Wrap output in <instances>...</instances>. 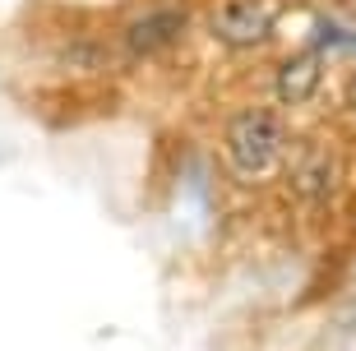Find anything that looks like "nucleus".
I'll list each match as a JSON object with an SVG mask.
<instances>
[{"instance_id": "1", "label": "nucleus", "mask_w": 356, "mask_h": 351, "mask_svg": "<svg viewBox=\"0 0 356 351\" xmlns=\"http://www.w3.org/2000/svg\"><path fill=\"white\" fill-rule=\"evenodd\" d=\"M287 125L273 106H241L222 130V153L236 181H268L282 167Z\"/></svg>"}, {"instance_id": "2", "label": "nucleus", "mask_w": 356, "mask_h": 351, "mask_svg": "<svg viewBox=\"0 0 356 351\" xmlns=\"http://www.w3.org/2000/svg\"><path fill=\"white\" fill-rule=\"evenodd\" d=\"M209 24L227 47H264L277 28V5L273 0H222Z\"/></svg>"}, {"instance_id": "3", "label": "nucleus", "mask_w": 356, "mask_h": 351, "mask_svg": "<svg viewBox=\"0 0 356 351\" xmlns=\"http://www.w3.org/2000/svg\"><path fill=\"white\" fill-rule=\"evenodd\" d=\"M319 79H324V51L310 47V51H291L273 70V88L287 106H296V102H310L319 92Z\"/></svg>"}, {"instance_id": "4", "label": "nucleus", "mask_w": 356, "mask_h": 351, "mask_svg": "<svg viewBox=\"0 0 356 351\" xmlns=\"http://www.w3.org/2000/svg\"><path fill=\"white\" fill-rule=\"evenodd\" d=\"M181 28H185V19L176 10H153V14H139V19L125 28V42H130V51H139V56H158L162 47L176 42Z\"/></svg>"}, {"instance_id": "5", "label": "nucleus", "mask_w": 356, "mask_h": 351, "mask_svg": "<svg viewBox=\"0 0 356 351\" xmlns=\"http://www.w3.org/2000/svg\"><path fill=\"white\" fill-rule=\"evenodd\" d=\"M324 185H329V162L301 157L296 162V195H310V204H315V199H324Z\"/></svg>"}, {"instance_id": "6", "label": "nucleus", "mask_w": 356, "mask_h": 351, "mask_svg": "<svg viewBox=\"0 0 356 351\" xmlns=\"http://www.w3.org/2000/svg\"><path fill=\"white\" fill-rule=\"evenodd\" d=\"M347 106H352V116H356V83H352V97H347Z\"/></svg>"}, {"instance_id": "7", "label": "nucleus", "mask_w": 356, "mask_h": 351, "mask_svg": "<svg viewBox=\"0 0 356 351\" xmlns=\"http://www.w3.org/2000/svg\"><path fill=\"white\" fill-rule=\"evenodd\" d=\"M352 5H356V0H352Z\"/></svg>"}]
</instances>
